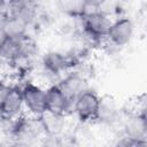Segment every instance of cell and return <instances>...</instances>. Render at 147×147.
<instances>
[{"label": "cell", "instance_id": "obj_1", "mask_svg": "<svg viewBox=\"0 0 147 147\" xmlns=\"http://www.w3.org/2000/svg\"><path fill=\"white\" fill-rule=\"evenodd\" d=\"M99 107L100 96L91 90H85L83 93H80L72 105L74 111L77 115L78 119L84 123L96 119Z\"/></svg>", "mask_w": 147, "mask_h": 147}, {"label": "cell", "instance_id": "obj_2", "mask_svg": "<svg viewBox=\"0 0 147 147\" xmlns=\"http://www.w3.org/2000/svg\"><path fill=\"white\" fill-rule=\"evenodd\" d=\"M21 91L24 107L31 115L36 117L40 116L46 110V90L34 83L26 82Z\"/></svg>", "mask_w": 147, "mask_h": 147}, {"label": "cell", "instance_id": "obj_3", "mask_svg": "<svg viewBox=\"0 0 147 147\" xmlns=\"http://www.w3.org/2000/svg\"><path fill=\"white\" fill-rule=\"evenodd\" d=\"M24 103L22 91L17 86H9L6 94L0 100V118L14 121L21 116Z\"/></svg>", "mask_w": 147, "mask_h": 147}, {"label": "cell", "instance_id": "obj_4", "mask_svg": "<svg viewBox=\"0 0 147 147\" xmlns=\"http://www.w3.org/2000/svg\"><path fill=\"white\" fill-rule=\"evenodd\" d=\"M82 18H83V28L90 37L94 39H101L107 37L111 22L103 11L101 10L91 11L84 14Z\"/></svg>", "mask_w": 147, "mask_h": 147}, {"label": "cell", "instance_id": "obj_5", "mask_svg": "<svg viewBox=\"0 0 147 147\" xmlns=\"http://www.w3.org/2000/svg\"><path fill=\"white\" fill-rule=\"evenodd\" d=\"M133 22L127 17H122L116 20L115 22H111L107 33V38L113 45L122 47L130 42L133 36Z\"/></svg>", "mask_w": 147, "mask_h": 147}, {"label": "cell", "instance_id": "obj_6", "mask_svg": "<svg viewBox=\"0 0 147 147\" xmlns=\"http://www.w3.org/2000/svg\"><path fill=\"white\" fill-rule=\"evenodd\" d=\"M71 107L72 102L64 95L59 85L51 86L46 90V110L60 115H65Z\"/></svg>", "mask_w": 147, "mask_h": 147}, {"label": "cell", "instance_id": "obj_7", "mask_svg": "<svg viewBox=\"0 0 147 147\" xmlns=\"http://www.w3.org/2000/svg\"><path fill=\"white\" fill-rule=\"evenodd\" d=\"M7 15L16 16L30 25L37 16V5L34 0H9Z\"/></svg>", "mask_w": 147, "mask_h": 147}, {"label": "cell", "instance_id": "obj_8", "mask_svg": "<svg viewBox=\"0 0 147 147\" xmlns=\"http://www.w3.org/2000/svg\"><path fill=\"white\" fill-rule=\"evenodd\" d=\"M74 63H75V59L59 52H49L45 54L42 57L44 69L52 75H60L61 72L75 65Z\"/></svg>", "mask_w": 147, "mask_h": 147}, {"label": "cell", "instance_id": "obj_9", "mask_svg": "<svg viewBox=\"0 0 147 147\" xmlns=\"http://www.w3.org/2000/svg\"><path fill=\"white\" fill-rule=\"evenodd\" d=\"M59 87L64 93V95L72 102V105H74V101L76 100V98L80 93H83L85 90H87L85 78L78 72L68 74L61 80V83L59 84Z\"/></svg>", "mask_w": 147, "mask_h": 147}, {"label": "cell", "instance_id": "obj_10", "mask_svg": "<svg viewBox=\"0 0 147 147\" xmlns=\"http://www.w3.org/2000/svg\"><path fill=\"white\" fill-rule=\"evenodd\" d=\"M38 119L41 130L49 137H56L64 127V115L45 110L40 116H38Z\"/></svg>", "mask_w": 147, "mask_h": 147}, {"label": "cell", "instance_id": "obj_11", "mask_svg": "<svg viewBox=\"0 0 147 147\" xmlns=\"http://www.w3.org/2000/svg\"><path fill=\"white\" fill-rule=\"evenodd\" d=\"M0 24L3 26L5 31L7 32L9 38H15L20 39L26 36V30H28V24L22 21L21 18L11 15H6L2 17Z\"/></svg>", "mask_w": 147, "mask_h": 147}, {"label": "cell", "instance_id": "obj_12", "mask_svg": "<svg viewBox=\"0 0 147 147\" xmlns=\"http://www.w3.org/2000/svg\"><path fill=\"white\" fill-rule=\"evenodd\" d=\"M146 117L145 115H136L132 118H130V121H127L126 125H125V133H126V138L132 139V140H137V141H142L146 142L145 136H146Z\"/></svg>", "mask_w": 147, "mask_h": 147}, {"label": "cell", "instance_id": "obj_13", "mask_svg": "<svg viewBox=\"0 0 147 147\" xmlns=\"http://www.w3.org/2000/svg\"><path fill=\"white\" fill-rule=\"evenodd\" d=\"M116 115H117V109L115 107L114 101L110 99L106 100L103 98H100V107L96 119L103 122H111L116 118Z\"/></svg>", "mask_w": 147, "mask_h": 147}, {"label": "cell", "instance_id": "obj_14", "mask_svg": "<svg viewBox=\"0 0 147 147\" xmlns=\"http://www.w3.org/2000/svg\"><path fill=\"white\" fill-rule=\"evenodd\" d=\"M63 11L72 16H83L85 10V0H59Z\"/></svg>", "mask_w": 147, "mask_h": 147}, {"label": "cell", "instance_id": "obj_15", "mask_svg": "<svg viewBox=\"0 0 147 147\" xmlns=\"http://www.w3.org/2000/svg\"><path fill=\"white\" fill-rule=\"evenodd\" d=\"M106 1L107 0H85V10H84V14L99 10L106 3Z\"/></svg>", "mask_w": 147, "mask_h": 147}, {"label": "cell", "instance_id": "obj_16", "mask_svg": "<svg viewBox=\"0 0 147 147\" xmlns=\"http://www.w3.org/2000/svg\"><path fill=\"white\" fill-rule=\"evenodd\" d=\"M8 34H7V32L5 31V29H3V26L0 24V47L8 40Z\"/></svg>", "mask_w": 147, "mask_h": 147}]
</instances>
